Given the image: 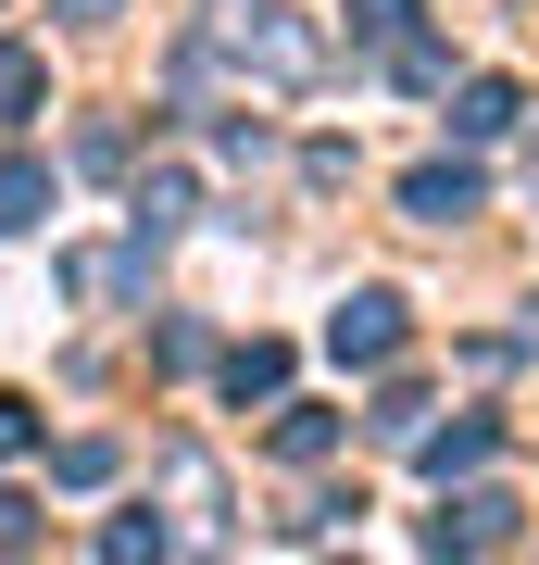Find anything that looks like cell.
Wrapping results in <instances>:
<instances>
[{"label": "cell", "instance_id": "obj_14", "mask_svg": "<svg viewBox=\"0 0 539 565\" xmlns=\"http://www.w3.org/2000/svg\"><path fill=\"white\" fill-rule=\"evenodd\" d=\"M0 553H39V503L25 490H0Z\"/></svg>", "mask_w": 539, "mask_h": 565}, {"label": "cell", "instance_id": "obj_6", "mask_svg": "<svg viewBox=\"0 0 539 565\" xmlns=\"http://www.w3.org/2000/svg\"><path fill=\"white\" fill-rule=\"evenodd\" d=\"M452 126H464V139H502V126H515V88H502V76H477V88L452 102Z\"/></svg>", "mask_w": 539, "mask_h": 565}, {"label": "cell", "instance_id": "obj_3", "mask_svg": "<svg viewBox=\"0 0 539 565\" xmlns=\"http://www.w3.org/2000/svg\"><path fill=\"white\" fill-rule=\"evenodd\" d=\"M489 541H515V503H502V490H464V503L427 527V553H489Z\"/></svg>", "mask_w": 539, "mask_h": 565}, {"label": "cell", "instance_id": "obj_8", "mask_svg": "<svg viewBox=\"0 0 539 565\" xmlns=\"http://www.w3.org/2000/svg\"><path fill=\"white\" fill-rule=\"evenodd\" d=\"M51 214V177L39 163H0V226H39Z\"/></svg>", "mask_w": 539, "mask_h": 565}, {"label": "cell", "instance_id": "obj_7", "mask_svg": "<svg viewBox=\"0 0 539 565\" xmlns=\"http://www.w3.org/2000/svg\"><path fill=\"white\" fill-rule=\"evenodd\" d=\"M226 390H239V403H263V390H289V352H277V340H251V352H226Z\"/></svg>", "mask_w": 539, "mask_h": 565}, {"label": "cell", "instance_id": "obj_17", "mask_svg": "<svg viewBox=\"0 0 539 565\" xmlns=\"http://www.w3.org/2000/svg\"><path fill=\"white\" fill-rule=\"evenodd\" d=\"M63 13H88V25H100V13H126V0H63Z\"/></svg>", "mask_w": 539, "mask_h": 565}, {"label": "cell", "instance_id": "obj_2", "mask_svg": "<svg viewBox=\"0 0 539 565\" xmlns=\"http://www.w3.org/2000/svg\"><path fill=\"white\" fill-rule=\"evenodd\" d=\"M239 51H251V63H263V76H277V88H314V63H326V51L301 39L289 13H239Z\"/></svg>", "mask_w": 539, "mask_h": 565}, {"label": "cell", "instance_id": "obj_11", "mask_svg": "<svg viewBox=\"0 0 539 565\" xmlns=\"http://www.w3.org/2000/svg\"><path fill=\"white\" fill-rule=\"evenodd\" d=\"M51 478H63V490H100V478H114V440H63Z\"/></svg>", "mask_w": 539, "mask_h": 565}, {"label": "cell", "instance_id": "obj_10", "mask_svg": "<svg viewBox=\"0 0 539 565\" xmlns=\"http://www.w3.org/2000/svg\"><path fill=\"white\" fill-rule=\"evenodd\" d=\"M39 88H51V76H39V51L0 39V114H39Z\"/></svg>", "mask_w": 539, "mask_h": 565}, {"label": "cell", "instance_id": "obj_4", "mask_svg": "<svg viewBox=\"0 0 539 565\" xmlns=\"http://www.w3.org/2000/svg\"><path fill=\"white\" fill-rule=\"evenodd\" d=\"M401 214H414V226L477 214V177H464V163H414V177H401Z\"/></svg>", "mask_w": 539, "mask_h": 565}, {"label": "cell", "instance_id": "obj_16", "mask_svg": "<svg viewBox=\"0 0 539 565\" xmlns=\"http://www.w3.org/2000/svg\"><path fill=\"white\" fill-rule=\"evenodd\" d=\"M352 25H364V39H401V25H414V0H352Z\"/></svg>", "mask_w": 539, "mask_h": 565}, {"label": "cell", "instance_id": "obj_9", "mask_svg": "<svg viewBox=\"0 0 539 565\" xmlns=\"http://www.w3.org/2000/svg\"><path fill=\"white\" fill-rule=\"evenodd\" d=\"M326 440H339V415H326V403H289V427H277V452H289V465H314Z\"/></svg>", "mask_w": 539, "mask_h": 565}, {"label": "cell", "instance_id": "obj_12", "mask_svg": "<svg viewBox=\"0 0 539 565\" xmlns=\"http://www.w3.org/2000/svg\"><path fill=\"white\" fill-rule=\"evenodd\" d=\"M188 202H201L188 177H151V189H139V226H188Z\"/></svg>", "mask_w": 539, "mask_h": 565}, {"label": "cell", "instance_id": "obj_5", "mask_svg": "<svg viewBox=\"0 0 539 565\" xmlns=\"http://www.w3.org/2000/svg\"><path fill=\"white\" fill-rule=\"evenodd\" d=\"M489 440H502L489 415H452V427H427V478H464V465H489Z\"/></svg>", "mask_w": 539, "mask_h": 565}, {"label": "cell", "instance_id": "obj_1", "mask_svg": "<svg viewBox=\"0 0 539 565\" xmlns=\"http://www.w3.org/2000/svg\"><path fill=\"white\" fill-rule=\"evenodd\" d=\"M326 352H339V364H389L401 352V289H352L339 327H326Z\"/></svg>", "mask_w": 539, "mask_h": 565}, {"label": "cell", "instance_id": "obj_15", "mask_svg": "<svg viewBox=\"0 0 539 565\" xmlns=\"http://www.w3.org/2000/svg\"><path fill=\"white\" fill-rule=\"evenodd\" d=\"M25 440H39V403H13V390H0V465H13Z\"/></svg>", "mask_w": 539, "mask_h": 565}, {"label": "cell", "instance_id": "obj_13", "mask_svg": "<svg viewBox=\"0 0 539 565\" xmlns=\"http://www.w3.org/2000/svg\"><path fill=\"white\" fill-rule=\"evenodd\" d=\"M100 553H114V565H139V553H163V527H151V515H114V527H100Z\"/></svg>", "mask_w": 539, "mask_h": 565}]
</instances>
